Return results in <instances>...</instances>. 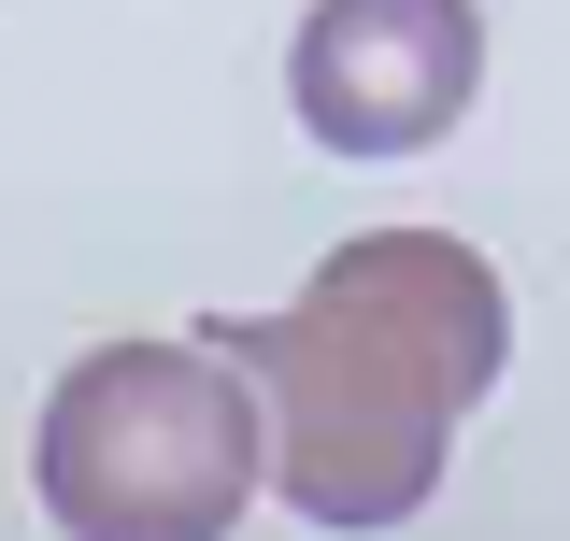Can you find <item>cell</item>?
Returning <instances> with one entry per match:
<instances>
[{
  "label": "cell",
  "instance_id": "1",
  "mask_svg": "<svg viewBox=\"0 0 570 541\" xmlns=\"http://www.w3.org/2000/svg\"><path fill=\"white\" fill-rule=\"evenodd\" d=\"M228 356L272 413V499L299 528H400L485 413L513 299L456 228H356L285 314H228Z\"/></svg>",
  "mask_w": 570,
  "mask_h": 541
},
{
  "label": "cell",
  "instance_id": "2",
  "mask_svg": "<svg viewBox=\"0 0 570 541\" xmlns=\"http://www.w3.org/2000/svg\"><path fill=\"white\" fill-rule=\"evenodd\" d=\"M29 484L71 541H214L243 528V499L272 484V413L228 342H100L71 356L43 427H29Z\"/></svg>",
  "mask_w": 570,
  "mask_h": 541
},
{
  "label": "cell",
  "instance_id": "3",
  "mask_svg": "<svg viewBox=\"0 0 570 541\" xmlns=\"http://www.w3.org/2000/svg\"><path fill=\"white\" fill-rule=\"evenodd\" d=\"M285 100L328 157H428L485 100V14L471 0H314L285 43Z\"/></svg>",
  "mask_w": 570,
  "mask_h": 541
}]
</instances>
